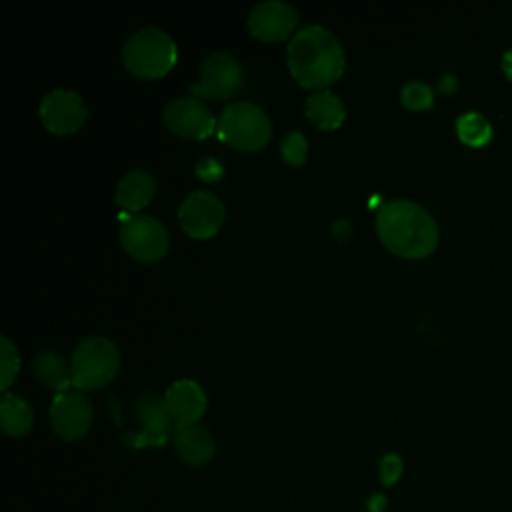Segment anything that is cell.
<instances>
[{
	"instance_id": "1",
	"label": "cell",
	"mask_w": 512,
	"mask_h": 512,
	"mask_svg": "<svg viewBox=\"0 0 512 512\" xmlns=\"http://www.w3.org/2000/svg\"><path fill=\"white\" fill-rule=\"evenodd\" d=\"M286 60L292 76L302 86L318 90L340 78L346 64L342 44L320 24H306L292 34Z\"/></svg>"
},
{
	"instance_id": "2",
	"label": "cell",
	"mask_w": 512,
	"mask_h": 512,
	"mask_svg": "<svg viewBox=\"0 0 512 512\" xmlns=\"http://www.w3.org/2000/svg\"><path fill=\"white\" fill-rule=\"evenodd\" d=\"M376 230L384 246L402 258H424L438 244L432 214L414 200L384 202L376 214Z\"/></svg>"
},
{
	"instance_id": "3",
	"label": "cell",
	"mask_w": 512,
	"mask_h": 512,
	"mask_svg": "<svg viewBox=\"0 0 512 512\" xmlns=\"http://www.w3.org/2000/svg\"><path fill=\"white\" fill-rule=\"evenodd\" d=\"M178 58L176 42L158 26L138 28L128 36L122 48L124 66L140 78H156L166 74Z\"/></svg>"
},
{
	"instance_id": "4",
	"label": "cell",
	"mask_w": 512,
	"mask_h": 512,
	"mask_svg": "<svg viewBox=\"0 0 512 512\" xmlns=\"http://www.w3.org/2000/svg\"><path fill=\"white\" fill-rule=\"evenodd\" d=\"M120 368L116 344L106 336H88L72 352L70 374L76 390H92L110 382Z\"/></svg>"
},
{
	"instance_id": "5",
	"label": "cell",
	"mask_w": 512,
	"mask_h": 512,
	"mask_svg": "<svg viewBox=\"0 0 512 512\" xmlns=\"http://www.w3.org/2000/svg\"><path fill=\"white\" fill-rule=\"evenodd\" d=\"M218 136L240 150H260L270 134L272 122L268 114L250 100L228 104L216 122Z\"/></svg>"
},
{
	"instance_id": "6",
	"label": "cell",
	"mask_w": 512,
	"mask_h": 512,
	"mask_svg": "<svg viewBox=\"0 0 512 512\" xmlns=\"http://www.w3.org/2000/svg\"><path fill=\"white\" fill-rule=\"evenodd\" d=\"M120 242L126 252L136 260L152 262L166 254L170 236L166 226L158 218L150 214H136L122 220Z\"/></svg>"
},
{
	"instance_id": "7",
	"label": "cell",
	"mask_w": 512,
	"mask_h": 512,
	"mask_svg": "<svg viewBox=\"0 0 512 512\" xmlns=\"http://www.w3.org/2000/svg\"><path fill=\"white\" fill-rule=\"evenodd\" d=\"M242 86V66L228 52L208 54L198 70V80L190 90L198 96L210 98H230Z\"/></svg>"
},
{
	"instance_id": "8",
	"label": "cell",
	"mask_w": 512,
	"mask_h": 512,
	"mask_svg": "<svg viewBox=\"0 0 512 512\" xmlns=\"http://www.w3.org/2000/svg\"><path fill=\"white\" fill-rule=\"evenodd\" d=\"M226 208L222 200L208 190H192L188 192L178 206V220L182 228L194 238L212 236L222 220Z\"/></svg>"
},
{
	"instance_id": "9",
	"label": "cell",
	"mask_w": 512,
	"mask_h": 512,
	"mask_svg": "<svg viewBox=\"0 0 512 512\" xmlns=\"http://www.w3.org/2000/svg\"><path fill=\"white\" fill-rule=\"evenodd\" d=\"M50 422L64 440L82 438L92 424V402L82 390L56 392L50 404Z\"/></svg>"
},
{
	"instance_id": "10",
	"label": "cell",
	"mask_w": 512,
	"mask_h": 512,
	"mask_svg": "<svg viewBox=\"0 0 512 512\" xmlns=\"http://www.w3.org/2000/svg\"><path fill=\"white\" fill-rule=\"evenodd\" d=\"M162 118L172 132L188 138H206L218 122L210 108L196 96L170 100L162 110Z\"/></svg>"
},
{
	"instance_id": "11",
	"label": "cell",
	"mask_w": 512,
	"mask_h": 512,
	"mask_svg": "<svg viewBox=\"0 0 512 512\" xmlns=\"http://www.w3.org/2000/svg\"><path fill=\"white\" fill-rule=\"evenodd\" d=\"M38 112H40L42 124L56 134L78 130L84 124L88 114L84 100L74 90H68V88L50 90L42 98Z\"/></svg>"
},
{
	"instance_id": "12",
	"label": "cell",
	"mask_w": 512,
	"mask_h": 512,
	"mask_svg": "<svg viewBox=\"0 0 512 512\" xmlns=\"http://www.w3.org/2000/svg\"><path fill=\"white\" fill-rule=\"evenodd\" d=\"M298 12L282 0H262L248 14L250 32L260 40H282L294 32Z\"/></svg>"
},
{
	"instance_id": "13",
	"label": "cell",
	"mask_w": 512,
	"mask_h": 512,
	"mask_svg": "<svg viewBox=\"0 0 512 512\" xmlns=\"http://www.w3.org/2000/svg\"><path fill=\"white\" fill-rule=\"evenodd\" d=\"M164 408L172 420V424L178 426H190L198 424L200 416L206 410V392L196 380L182 378L172 382L164 392Z\"/></svg>"
},
{
	"instance_id": "14",
	"label": "cell",
	"mask_w": 512,
	"mask_h": 512,
	"mask_svg": "<svg viewBox=\"0 0 512 512\" xmlns=\"http://www.w3.org/2000/svg\"><path fill=\"white\" fill-rule=\"evenodd\" d=\"M174 448H176L178 456L190 466L206 464L208 460H212V456L216 452L212 434L200 424L178 426L174 430Z\"/></svg>"
},
{
	"instance_id": "15",
	"label": "cell",
	"mask_w": 512,
	"mask_h": 512,
	"mask_svg": "<svg viewBox=\"0 0 512 512\" xmlns=\"http://www.w3.org/2000/svg\"><path fill=\"white\" fill-rule=\"evenodd\" d=\"M154 190H156L154 176L144 168H134L120 178L114 198L124 210H138L152 200Z\"/></svg>"
},
{
	"instance_id": "16",
	"label": "cell",
	"mask_w": 512,
	"mask_h": 512,
	"mask_svg": "<svg viewBox=\"0 0 512 512\" xmlns=\"http://www.w3.org/2000/svg\"><path fill=\"white\" fill-rule=\"evenodd\" d=\"M306 116L320 128L332 130L338 128L344 120V104L340 96H336L330 90H316L312 92L304 102Z\"/></svg>"
},
{
	"instance_id": "17",
	"label": "cell",
	"mask_w": 512,
	"mask_h": 512,
	"mask_svg": "<svg viewBox=\"0 0 512 512\" xmlns=\"http://www.w3.org/2000/svg\"><path fill=\"white\" fill-rule=\"evenodd\" d=\"M134 410H136V418L140 420V424L144 428L146 440L162 442L164 434L172 422L164 408V400H160L154 394H142V396H138Z\"/></svg>"
},
{
	"instance_id": "18",
	"label": "cell",
	"mask_w": 512,
	"mask_h": 512,
	"mask_svg": "<svg viewBox=\"0 0 512 512\" xmlns=\"http://www.w3.org/2000/svg\"><path fill=\"white\" fill-rule=\"evenodd\" d=\"M32 370L44 386L54 388L56 392H64L68 390V384H72L66 360L56 350H40L32 360Z\"/></svg>"
},
{
	"instance_id": "19",
	"label": "cell",
	"mask_w": 512,
	"mask_h": 512,
	"mask_svg": "<svg viewBox=\"0 0 512 512\" xmlns=\"http://www.w3.org/2000/svg\"><path fill=\"white\" fill-rule=\"evenodd\" d=\"M0 420H2V430L8 436H24L34 422V414L30 404L18 396L4 392L0 400Z\"/></svg>"
},
{
	"instance_id": "20",
	"label": "cell",
	"mask_w": 512,
	"mask_h": 512,
	"mask_svg": "<svg viewBox=\"0 0 512 512\" xmlns=\"http://www.w3.org/2000/svg\"><path fill=\"white\" fill-rule=\"evenodd\" d=\"M456 132L468 146H484L492 138V124L480 112H464L456 120Z\"/></svg>"
},
{
	"instance_id": "21",
	"label": "cell",
	"mask_w": 512,
	"mask_h": 512,
	"mask_svg": "<svg viewBox=\"0 0 512 512\" xmlns=\"http://www.w3.org/2000/svg\"><path fill=\"white\" fill-rule=\"evenodd\" d=\"M20 368V356L16 344L8 336H0V388L6 390Z\"/></svg>"
},
{
	"instance_id": "22",
	"label": "cell",
	"mask_w": 512,
	"mask_h": 512,
	"mask_svg": "<svg viewBox=\"0 0 512 512\" xmlns=\"http://www.w3.org/2000/svg\"><path fill=\"white\" fill-rule=\"evenodd\" d=\"M400 98H402V104L410 110H422V108H430L434 104L432 88L418 80L406 82L400 90Z\"/></svg>"
},
{
	"instance_id": "23",
	"label": "cell",
	"mask_w": 512,
	"mask_h": 512,
	"mask_svg": "<svg viewBox=\"0 0 512 512\" xmlns=\"http://www.w3.org/2000/svg\"><path fill=\"white\" fill-rule=\"evenodd\" d=\"M280 152L284 156L286 162L298 166L306 160V152H308V142H306V136L298 130H292L288 134H284L282 138V144H280Z\"/></svg>"
},
{
	"instance_id": "24",
	"label": "cell",
	"mask_w": 512,
	"mask_h": 512,
	"mask_svg": "<svg viewBox=\"0 0 512 512\" xmlns=\"http://www.w3.org/2000/svg\"><path fill=\"white\" fill-rule=\"evenodd\" d=\"M378 472H380V482L386 484V486H392L402 474V458L398 454H392V452L384 454L382 460H380Z\"/></svg>"
},
{
	"instance_id": "25",
	"label": "cell",
	"mask_w": 512,
	"mask_h": 512,
	"mask_svg": "<svg viewBox=\"0 0 512 512\" xmlns=\"http://www.w3.org/2000/svg\"><path fill=\"white\" fill-rule=\"evenodd\" d=\"M194 172L202 178V180H218L224 172L222 164L214 158V156H204L196 162L194 166Z\"/></svg>"
},
{
	"instance_id": "26",
	"label": "cell",
	"mask_w": 512,
	"mask_h": 512,
	"mask_svg": "<svg viewBox=\"0 0 512 512\" xmlns=\"http://www.w3.org/2000/svg\"><path fill=\"white\" fill-rule=\"evenodd\" d=\"M370 512H384L386 510V498L382 494H374L368 502Z\"/></svg>"
},
{
	"instance_id": "27",
	"label": "cell",
	"mask_w": 512,
	"mask_h": 512,
	"mask_svg": "<svg viewBox=\"0 0 512 512\" xmlns=\"http://www.w3.org/2000/svg\"><path fill=\"white\" fill-rule=\"evenodd\" d=\"M438 86H440V90L442 92H454L456 90V86H458V82H456V78L452 76V74H446V76H442L440 78V82H438Z\"/></svg>"
},
{
	"instance_id": "28",
	"label": "cell",
	"mask_w": 512,
	"mask_h": 512,
	"mask_svg": "<svg viewBox=\"0 0 512 512\" xmlns=\"http://www.w3.org/2000/svg\"><path fill=\"white\" fill-rule=\"evenodd\" d=\"M502 70H504V74L512 80V50H506V52L502 54Z\"/></svg>"
}]
</instances>
